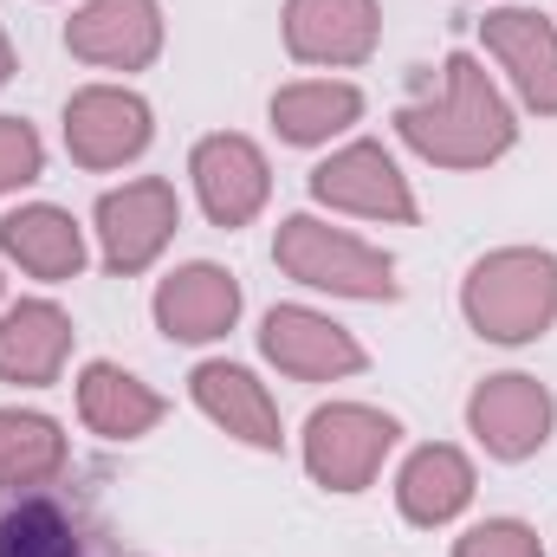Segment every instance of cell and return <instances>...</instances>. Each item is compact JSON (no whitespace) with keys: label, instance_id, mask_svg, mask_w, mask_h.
Returning a JSON list of instances; mask_svg holds the SVG:
<instances>
[{"label":"cell","instance_id":"obj_21","mask_svg":"<svg viewBox=\"0 0 557 557\" xmlns=\"http://www.w3.org/2000/svg\"><path fill=\"white\" fill-rule=\"evenodd\" d=\"M65 434L59 421L33 416V409H0V486L7 493H39L65 473Z\"/></svg>","mask_w":557,"mask_h":557},{"label":"cell","instance_id":"obj_6","mask_svg":"<svg viewBox=\"0 0 557 557\" xmlns=\"http://www.w3.org/2000/svg\"><path fill=\"white\" fill-rule=\"evenodd\" d=\"M182 227V201L162 175H143V182H124L98 201V247H104V267L111 273H143L162 260V247L175 240Z\"/></svg>","mask_w":557,"mask_h":557},{"label":"cell","instance_id":"obj_4","mask_svg":"<svg viewBox=\"0 0 557 557\" xmlns=\"http://www.w3.org/2000/svg\"><path fill=\"white\" fill-rule=\"evenodd\" d=\"M403 441V421L383 416V409H363V403H331L305 421V473L324 486V493H363L389 447Z\"/></svg>","mask_w":557,"mask_h":557},{"label":"cell","instance_id":"obj_17","mask_svg":"<svg viewBox=\"0 0 557 557\" xmlns=\"http://www.w3.org/2000/svg\"><path fill=\"white\" fill-rule=\"evenodd\" d=\"M0 253L20 273L46 278V285H65V278H78V267H85V234H78V221L65 208L33 201V208H13L0 221Z\"/></svg>","mask_w":557,"mask_h":557},{"label":"cell","instance_id":"obj_24","mask_svg":"<svg viewBox=\"0 0 557 557\" xmlns=\"http://www.w3.org/2000/svg\"><path fill=\"white\" fill-rule=\"evenodd\" d=\"M454 557H545V545H539V532L519 525V519H486V525H473V532L454 545Z\"/></svg>","mask_w":557,"mask_h":557},{"label":"cell","instance_id":"obj_19","mask_svg":"<svg viewBox=\"0 0 557 557\" xmlns=\"http://www.w3.org/2000/svg\"><path fill=\"white\" fill-rule=\"evenodd\" d=\"M162 409L169 403L143 376L117 370V363H85L78 370V421L91 434H104V441H143L162 421Z\"/></svg>","mask_w":557,"mask_h":557},{"label":"cell","instance_id":"obj_20","mask_svg":"<svg viewBox=\"0 0 557 557\" xmlns=\"http://www.w3.org/2000/svg\"><path fill=\"white\" fill-rule=\"evenodd\" d=\"M357 117H363V91L344 85V78H305V85L273 91V131L285 143H298V149L344 137Z\"/></svg>","mask_w":557,"mask_h":557},{"label":"cell","instance_id":"obj_10","mask_svg":"<svg viewBox=\"0 0 557 557\" xmlns=\"http://www.w3.org/2000/svg\"><path fill=\"white\" fill-rule=\"evenodd\" d=\"M188 175H195V195H201L208 221H214V227H227V234H234V227H247V221L267 208V195H273V169H267L260 143L234 137V131L195 143Z\"/></svg>","mask_w":557,"mask_h":557},{"label":"cell","instance_id":"obj_25","mask_svg":"<svg viewBox=\"0 0 557 557\" xmlns=\"http://www.w3.org/2000/svg\"><path fill=\"white\" fill-rule=\"evenodd\" d=\"M13 78V46H7V33H0V85Z\"/></svg>","mask_w":557,"mask_h":557},{"label":"cell","instance_id":"obj_16","mask_svg":"<svg viewBox=\"0 0 557 557\" xmlns=\"http://www.w3.org/2000/svg\"><path fill=\"white\" fill-rule=\"evenodd\" d=\"M188 389H195V409L214 421V428H227L234 441H247V447H260V454H278V441H285L278 403L267 396V383H260L253 370L214 357V363H201V370L188 376Z\"/></svg>","mask_w":557,"mask_h":557},{"label":"cell","instance_id":"obj_5","mask_svg":"<svg viewBox=\"0 0 557 557\" xmlns=\"http://www.w3.org/2000/svg\"><path fill=\"white\" fill-rule=\"evenodd\" d=\"M311 201L337 208V214H363V221H416V195L409 175L396 169V156L383 143H344L337 156H324L311 169Z\"/></svg>","mask_w":557,"mask_h":557},{"label":"cell","instance_id":"obj_23","mask_svg":"<svg viewBox=\"0 0 557 557\" xmlns=\"http://www.w3.org/2000/svg\"><path fill=\"white\" fill-rule=\"evenodd\" d=\"M39 175H46V143H39V131L26 117H0V195H13V188H26Z\"/></svg>","mask_w":557,"mask_h":557},{"label":"cell","instance_id":"obj_15","mask_svg":"<svg viewBox=\"0 0 557 557\" xmlns=\"http://www.w3.org/2000/svg\"><path fill=\"white\" fill-rule=\"evenodd\" d=\"M65 357H72V318L52 298H20L13 311H0V383L46 389L59 383Z\"/></svg>","mask_w":557,"mask_h":557},{"label":"cell","instance_id":"obj_9","mask_svg":"<svg viewBox=\"0 0 557 557\" xmlns=\"http://www.w3.org/2000/svg\"><path fill=\"white\" fill-rule=\"evenodd\" d=\"M552 421H557V403L539 376H486L473 396H467V428L480 434V447L493 460H532L545 441H552Z\"/></svg>","mask_w":557,"mask_h":557},{"label":"cell","instance_id":"obj_8","mask_svg":"<svg viewBox=\"0 0 557 557\" xmlns=\"http://www.w3.org/2000/svg\"><path fill=\"white\" fill-rule=\"evenodd\" d=\"M260 350L292 383H337V376H357L370 363L363 344L311 305H273L267 324H260Z\"/></svg>","mask_w":557,"mask_h":557},{"label":"cell","instance_id":"obj_22","mask_svg":"<svg viewBox=\"0 0 557 557\" xmlns=\"http://www.w3.org/2000/svg\"><path fill=\"white\" fill-rule=\"evenodd\" d=\"M0 557H85L78 519L52 493H26L0 512Z\"/></svg>","mask_w":557,"mask_h":557},{"label":"cell","instance_id":"obj_13","mask_svg":"<svg viewBox=\"0 0 557 557\" xmlns=\"http://www.w3.org/2000/svg\"><path fill=\"white\" fill-rule=\"evenodd\" d=\"M480 39L506 65L519 104L539 111V117H557V26L552 20L532 13V7H493L480 20Z\"/></svg>","mask_w":557,"mask_h":557},{"label":"cell","instance_id":"obj_2","mask_svg":"<svg viewBox=\"0 0 557 557\" xmlns=\"http://www.w3.org/2000/svg\"><path fill=\"white\" fill-rule=\"evenodd\" d=\"M460 311L486 344H532L557 324V253L545 247H499L486 253L467 285Z\"/></svg>","mask_w":557,"mask_h":557},{"label":"cell","instance_id":"obj_3","mask_svg":"<svg viewBox=\"0 0 557 557\" xmlns=\"http://www.w3.org/2000/svg\"><path fill=\"white\" fill-rule=\"evenodd\" d=\"M273 260L298 278V285L331 292V298H370V305H376V298H396V292H403V285H396V260H389L383 247H370V240H357V234H344V227H324L318 214L278 221Z\"/></svg>","mask_w":557,"mask_h":557},{"label":"cell","instance_id":"obj_18","mask_svg":"<svg viewBox=\"0 0 557 557\" xmlns=\"http://www.w3.org/2000/svg\"><path fill=\"white\" fill-rule=\"evenodd\" d=\"M396 506H403L409 525H428V532L460 519L473 506V460L460 447H447V441L416 447L403 460V473H396Z\"/></svg>","mask_w":557,"mask_h":557},{"label":"cell","instance_id":"obj_7","mask_svg":"<svg viewBox=\"0 0 557 557\" xmlns=\"http://www.w3.org/2000/svg\"><path fill=\"white\" fill-rule=\"evenodd\" d=\"M156 137V117L124 85H85L65 98V149L78 169H124Z\"/></svg>","mask_w":557,"mask_h":557},{"label":"cell","instance_id":"obj_12","mask_svg":"<svg viewBox=\"0 0 557 557\" xmlns=\"http://www.w3.org/2000/svg\"><path fill=\"white\" fill-rule=\"evenodd\" d=\"M383 39L376 0H285V52L298 65H363Z\"/></svg>","mask_w":557,"mask_h":557},{"label":"cell","instance_id":"obj_11","mask_svg":"<svg viewBox=\"0 0 557 557\" xmlns=\"http://www.w3.org/2000/svg\"><path fill=\"white\" fill-rule=\"evenodd\" d=\"M65 52L104 72H143L162 52V7L156 0H85L65 20Z\"/></svg>","mask_w":557,"mask_h":557},{"label":"cell","instance_id":"obj_1","mask_svg":"<svg viewBox=\"0 0 557 557\" xmlns=\"http://www.w3.org/2000/svg\"><path fill=\"white\" fill-rule=\"evenodd\" d=\"M403 143L441 162V169H486L519 143V117L499 98V85L486 78V65L473 52H447L441 65V98H421L396 111Z\"/></svg>","mask_w":557,"mask_h":557},{"label":"cell","instance_id":"obj_14","mask_svg":"<svg viewBox=\"0 0 557 557\" xmlns=\"http://www.w3.org/2000/svg\"><path fill=\"white\" fill-rule=\"evenodd\" d=\"M234 318H240V278L208 267V260H195L156 285V331L175 344H214L234 331Z\"/></svg>","mask_w":557,"mask_h":557}]
</instances>
